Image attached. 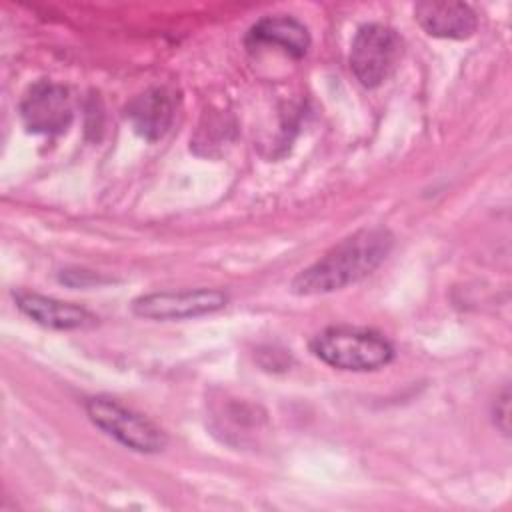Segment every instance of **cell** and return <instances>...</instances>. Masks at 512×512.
Masks as SVG:
<instances>
[{"label":"cell","instance_id":"9","mask_svg":"<svg viewBox=\"0 0 512 512\" xmlns=\"http://www.w3.org/2000/svg\"><path fill=\"white\" fill-rule=\"evenodd\" d=\"M14 302L30 320L52 330H78L96 324V316L86 308L36 292L16 290Z\"/></svg>","mask_w":512,"mask_h":512},{"label":"cell","instance_id":"2","mask_svg":"<svg viewBox=\"0 0 512 512\" xmlns=\"http://www.w3.org/2000/svg\"><path fill=\"white\" fill-rule=\"evenodd\" d=\"M310 350L324 364L348 372H372L394 358V348L382 334L350 326L322 330L312 338Z\"/></svg>","mask_w":512,"mask_h":512},{"label":"cell","instance_id":"3","mask_svg":"<svg viewBox=\"0 0 512 512\" xmlns=\"http://www.w3.org/2000/svg\"><path fill=\"white\" fill-rule=\"evenodd\" d=\"M86 414L94 426L134 452L156 454L162 452L168 444V436L160 426H156L144 414L126 408L114 398H90L86 402Z\"/></svg>","mask_w":512,"mask_h":512},{"label":"cell","instance_id":"5","mask_svg":"<svg viewBox=\"0 0 512 512\" xmlns=\"http://www.w3.org/2000/svg\"><path fill=\"white\" fill-rule=\"evenodd\" d=\"M228 294L218 288L164 290L142 294L132 302V312L148 320H186L222 310Z\"/></svg>","mask_w":512,"mask_h":512},{"label":"cell","instance_id":"8","mask_svg":"<svg viewBox=\"0 0 512 512\" xmlns=\"http://www.w3.org/2000/svg\"><path fill=\"white\" fill-rule=\"evenodd\" d=\"M174 112L176 98L168 88H148L134 96L124 108V116L134 132L148 142L160 140L170 130Z\"/></svg>","mask_w":512,"mask_h":512},{"label":"cell","instance_id":"1","mask_svg":"<svg viewBox=\"0 0 512 512\" xmlns=\"http://www.w3.org/2000/svg\"><path fill=\"white\" fill-rule=\"evenodd\" d=\"M392 242V234L382 226L358 230L304 268L292 280V292L316 296L342 290L372 274L386 260Z\"/></svg>","mask_w":512,"mask_h":512},{"label":"cell","instance_id":"4","mask_svg":"<svg viewBox=\"0 0 512 512\" xmlns=\"http://www.w3.org/2000/svg\"><path fill=\"white\" fill-rule=\"evenodd\" d=\"M402 54V40L390 26L364 24L350 46V68L364 88H378L394 72Z\"/></svg>","mask_w":512,"mask_h":512},{"label":"cell","instance_id":"6","mask_svg":"<svg viewBox=\"0 0 512 512\" xmlns=\"http://www.w3.org/2000/svg\"><path fill=\"white\" fill-rule=\"evenodd\" d=\"M20 116L24 126L34 134H62L72 122L68 88L50 80L32 84L20 102Z\"/></svg>","mask_w":512,"mask_h":512},{"label":"cell","instance_id":"10","mask_svg":"<svg viewBox=\"0 0 512 512\" xmlns=\"http://www.w3.org/2000/svg\"><path fill=\"white\" fill-rule=\"evenodd\" d=\"M262 46H276L292 58H302L310 48V34L302 22L290 16H266L246 34L250 52Z\"/></svg>","mask_w":512,"mask_h":512},{"label":"cell","instance_id":"11","mask_svg":"<svg viewBox=\"0 0 512 512\" xmlns=\"http://www.w3.org/2000/svg\"><path fill=\"white\" fill-rule=\"evenodd\" d=\"M494 418H496V426L502 430V434L508 436V420H510V394L508 388H504L502 396H498L496 406H494Z\"/></svg>","mask_w":512,"mask_h":512},{"label":"cell","instance_id":"7","mask_svg":"<svg viewBox=\"0 0 512 512\" xmlns=\"http://www.w3.org/2000/svg\"><path fill=\"white\" fill-rule=\"evenodd\" d=\"M414 18L428 36L444 40H466L478 28L476 12L464 2H418Z\"/></svg>","mask_w":512,"mask_h":512}]
</instances>
